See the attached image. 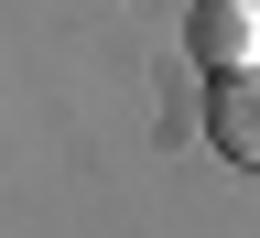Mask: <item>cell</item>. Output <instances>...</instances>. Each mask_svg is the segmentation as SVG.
Listing matches in <instances>:
<instances>
[{
  "mask_svg": "<svg viewBox=\"0 0 260 238\" xmlns=\"http://www.w3.org/2000/svg\"><path fill=\"white\" fill-rule=\"evenodd\" d=\"M184 54L206 65V87L217 76H249L260 65V0H195L184 11Z\"/></svg>",
  "mask_w": 260,
  "mask_h": 238,
  "instance_id": "6da1fadb",
  "label": "cell"
},
{
  "mask_svg": "<svg viewBox=\"0 0 260 238\" xmlns=\"http://www.w3.org/2000/svg\"><path fill=\"white\" fill-rule=\"evenodd\" d=\"M206 141H217L228 162H249V174H260V65L206 87Z\"/></svg>",
  "mask_w": 260,
  "mask_h": 238,
  "instance_id": "7a4b0ae2",
  "label": "cell"
}]
</instances>
